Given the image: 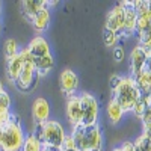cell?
<instances>
[{
	"instance_id": "obj_1",
	"label": "cell",
	"mask_w": 151,
	"mask_h": 151,
	"mask_svg": "<svg viewBox=\"0 0 151 151\" xmlns=\"http://www.w3.org/2000/svg\"><path fill=\"white\" fill-rule=\"evenodd\" d=\"M26 133L18 115L12 113L11 119L0 125V151H21Z\"/></svg>"
},
{
	"instance_id": "obj_2",
	"label": "cell",
	"mask_w": 151,
	"mask_h": 151,
	"mask_svg": "<svg viewBox=\"0 0 151 151\" xmlns=\"http://www.w3.org/2000/svg\"><path fill=\"white\" fill-rule=\"evenodd\" d=\"M71 137L79 151H92L103 148V133L98 124L95 125H76L71 130Z\"/></svg>"
},
{
	"instance_id": "obj_3",
	"label": "cell",
	"mask_w": 151,
	"mask_h": 151,
	"mask_svg": "<svg viewBox=\"0 0 151 151\" xmlns=\"http://www.w3.org/2000/svg\"><path fill=\"white\" fill-rule=\"evenodd\" d=\"M20 53L23 56V67H21V71L18 74V79L14 82V85L21 92H32L36 88V85H38V82H40L41 77L38 76V73L35 70L33 58L29 53L27 47L20 48Z\"/></svg>"
},
{
	"instance_id": "obj_4",
	"label": "cell",
	"mask_w": 151,
	"mask_h": 151,
	"mask_svg": "<svg viewBox=\"0 0 151 151\" xmlns=\"http://www.w3.org/2000/svg\"><path fill=\"white\" fill-rule=\"evenodd\" d=\"M137 98H139V91H137V86H136L134 80L130 76H124L121 79L119 86L112 92V100H115L121 106V109L127 113V112L133 110Z\"/></svg>"
},
{
	"instance_id": "obj_5",
	"label": "cell",
	"mask_w": 151,
	"mask_h": 151,
	"mask_svg": "<svg viewBox=\"0 0 151 151\" xmlns=\"http://www.w3.org/2000/svg\"><path fill=\"white\" fill-rule=\"evenodd\" d=\"M65 137V130L62 124L56 119H48L42 122L41 125V142L44 147L59 148L62 145V141Z\"/></svg>"
},
{
	"instance_id": "obj_6",
	"label": "cell",
	"mask_w": 151,
	"mask_h": 151,
	"mask_svg": "<svg viewBox=\"0 0 151 151\" xmlns=\"http://www.w3.org/2000/svg\"><path fill=\"white\" fill-rule=\"evenodd\" d=\"M82 107V125H95L98 121V103L97 98L89 92L79 94Z\"/></svg>"
},
{
	"instance_id": "obj_7",
	"label": "cell",
	"mask_w": 151,
	"mask_h": 151,
	"mask_svg": "<svg viewBox=\"0 0 151 151\" xmlns=\"http://www.w3.org/2000/svg\"><path fill=\"white\" fill-rule=\"evenodd\" d=\"M121 5L124 6V12H125V17H124V27L122 30L116 35L118 36V41L125 40L132 35H134V29H136V11L133 6V2H121Z\"/></svg>"
},
{
	"instance_id": "obj_8",
	"label": "cell",
	"mask_w": 151,
	"mask_h": 151,
	"mask_svg": "<svg viewBox=\"0 0 151 151\" xmlns=\"http://www.w3.org/2000/svg\"><path fill=\"white\" fill-rule=\"evenodd\" d=\"M59 86H60L62 94L67 98L71 95H76V91L79 89V76L70 68L64 70L59 76Z\"/></svg>"
},
{
	"instance_id": "obj_9",
	"label": "cell",
	"mask_w": 151,
	"mask_h": 151,
	"mask_svg": "<svg viewBox=\"0 0 151 151\" xmlns=\"http://www.w3.org/2000/svg\"><path fill=\"white\" fill-rule=\"evenodd\" d=\"M151 53V50H147V48H142L139 45H136L132 53H130V77L134 79L137 74H139L142 70H144V65H145V60H147V56Z\"/></svg>"
},
{
	"instance_id": "obj_10",
	"label": "cell",
	"mask_w": 151,
	"mask_h": 151,
	"mask_svg": "<svg viewBox=\"0 0 151 151\" xmlns=\"http://www.w3.org/2000/svg\"><path fill=\"white\" fill-rule=\"evenodd\" d=\"M124 17H125V12H124V6L121 3H118L115 8H112L110 12L106 17V24L104 27L115 32L116 35L122 30L124 27Z\"/></svg>"
},
{
	"instance_id": "obj_11",
	"label": "cell",
	"mask_w": 151,
	"mask_h": 151,
	"mask_svg": "<svg viewBox=\"0 0 151 151\" xmlns=\"http://www.w3.org/2000/svg\"><path fill=\"white\" fill-rule=\"evenodd\" d=\"M67 118L71 127H76V125H80L82 124V107H80V98L79 94L71 95L67 98Z\"/></svg>"
},
{
	"instance_id": "obj_12",
	"label": "cell",
	"mask_w": 151,
	"mask_h": 151,
	"mask_svg": "<svg viewBox=\"0 0 151 151\" xmlns=\"http://www.w3.org/2000/svg\"><path fill=\"white\" fill-rule=\"evenodd\" d=\"M32 118L35 124H42L50 119V104L44 97H38L32 104Z\"/></svg>"
},
{
	"instance_id": "obj_13",
	"label": "cell",
	"mask_w": 151,
	"mask_h": 151,
	"mask_svg": "<svg viewBox=\"0 0 151 151\" xmlns=\"http://www.w3.org/2000/svg\"><path fill=\"white\" fill-rule=\"evenodd\" d=\"M26 47L29 50V53L32 55V58H44V56L52 55V50H50V45H48L47 40L41 35L32 38L30 42Z\"/></svg>"
},
{
	"instance_id": "obj_14",
	"label": "cell",
	"mask_w": 151,
	"mask_h": 151,
	"mask_svg": "<svg viewBox=\"0 0 151 151\" xmlns=\"http://www.w3.org/2000/svg\"><path fill=\"white\" fill-rule=\"evenodd\" d=\"M21 5V14L24 15L27 21L32 23L33 17L44 8H48V2L47 0H24V2L20 3Z\"/></svg>"
},
{
	"instance_id": "obj_15",
	"label": "cell",
	"mask_w": 151,
	"mask_h": 151,
	"mask_svg": "<svg viewBox=\"0 0 151 151\" xmlns=\"http://www.w3.org/2000/svg\"><path fill=\"white\" fill-rule=\"evenodd\" d=\"M133 80H134V83L137 86L139 95L147 98V100H150L151 98V74L142 70Z\"/></svg>"
},
{
	"instance_id": "obj_16",
	"label": "cell",
	"mask_w": 151,
	"mask_h": 151,
	"mask_svg": "<svg viewBox=\"0 0 151 151\" xmlns=\"http://www.w3.org/2000/svg\"><path fill=\"white\" fill-rule=\"evenodd\" d=\"M50 21H52V14H50V9H48V8H44V9H41V11L33 17V20H32L30 24H32V27H33L36 32L42 33V32H45V30L48 29Z\"/></svg>"
},
{
	"instance_id": "obj_17",
	"label": "cell",
	"mask_w": 151,
	"mask_h": 151,
	"mask_svg": "<svg viewBox=\"0 0 151 151\" xmlns=\"http://www.w3.org/2000/svg\"><path fill=\"white\" fill-rule=\"evenodd\" d=\"M33 65H35V70H36L38 76H40V77H44V76H47L53 70L55 58L52 55L44 56V58H33Z\"/></svg>"
},
{
	"instance_id": "obj_18",
	"label": "cell",
	"mask_w": 151,
	"mask_h": 151,
	"mask_svg": "<svg viewBox=\"0 0 151 151\" xmlns=\"http://www.w3.org/2000/svg\"><path fill=\"white\" fill-rule=\"evenodd\" d=\"M21 67H23V56H21L20 52H18L17 56H14L12 59L6 60V76H8V79L12 83L18 79V74L21 71Z\"/></svg>"
},
{
	"instance_id": "obj_19",
	"label": "cell",
	"mask_w": 151,
	"mask_h": 151,
	"mask_svg": "<svg viewBox=\"0 0 151 151\" xmlns=\"http://www.w3.org/2000/svg\"><path fill=\"white\" fill-rule=\"evenodd\" d=\"M106 112H107V116L110 119L112 124H119L125 115V112L121 109V106L115 101V100L110 98V101L107 103V107H106Z\"/></svg>"
},
{
	"instance_id": "obj_20",
	"label": "cell",
	"mask_w": 151,
	"mask_h": 151,
	"mask_svg": "<svg viewBox=\"0 0 151 151\" xmlns=\"http://www.w3.org/2000/svg\"><path fill=\"white\" fill-rule=\"evenodd\" d=\"M20 52V47L18 42L14 40V38H8L3 42V55H5V60H9L14 56H17Z\"/></svg>"
},
{
	"instance_id": "obj_21",
	"label": "cell",
	"mask_w": 151,
	"mask_h": 151,
	"mask_svg": "<svg viewBox=\"0 0 151 151\" xmlns=\"http://www.w3.org/2000/svg\"><path fill=\"white\" fill-rule=\"evenodd\" d=\"M42 148H44L42 142L38 141L32 133H29V134H26V137H24L21 151H42Z\"/></svg>"
},
{
	"instance_id": "obj_22",
	"label": "cell",
	"mask_w": 151,
	"mask_h": 151,
	"mask_svg": "<svg viewBox=\"0 0 151 151\" xmlns=\"http://www.w3.org/2000/svg\"><path fill=\"white\" fill-rule=\"evenodd\" d=\"M133 147H134V151H151V136L142 132L133 141Z\"/></svg>"
},
{
	"instance_id": "obj_23",
	"label": "cell",
	"mask_w": 151,
	"mask_h": 151,
	"mask_svg": "<svg viewBox=\"0 0 151 151\" xmlns=\"http://www.w3.org/2000/svg\"><path fill=\"white\" fill-rule=\"evenodd\" d=\"M136 40H137V45L142 47V48H147V50H151V27L145 29V30H141V32H136Z\"/></svg>"
},
{
	"instance_id": "obj_24",
	"label": "cell",
	"mask_w": 151,
	"mask_h": 151,
	"mask_svg": "<svg viewBox=\"0 0 151 151\" xmlns=\"http://www.w3.org/2000/svg\"><path fill=\"white\" fill-rule=\"evenodd\" d=\"M148 101H150V100H147V98H144V97L139 95V98H137V101H136V104H134V107H133V110H132V113H133L136 118L141 119V116L144 115L145 109L148 107Z\"/></svg>"
},
{
	"instance_id": "obj_25",
	"label": "cell",
	"mask_w": 151,
	"mask_h": 151,
	"mask_svg": "<svg viewBox=\"0 0 151 151\" xmlns=\"http://www.w3.org/2000/svg\"><path fill=\"white\" fill-rule=\"evenodd\" d=\"M103 42H104L106 47H112V48H113V47L116 45V42H118L116 33L104 27V29H103Z\"/></svg>"
},
{
	"instance_id": "obj_26",
	"label": "cell",
	"mask_w": 151,
	"mask_h": 151,
	"mask_svg": "<svg viewBox=\"0 0 151 151\" xmlns=\"http://www.w3.org/2000/svg\"><path fill=\"white\" fill-rule=\"evenodd\" d=\"M141 122L144 127V133H147L148 136H151V109L147 107L144 115L141 116Z\"/></svg>"
},
{
	"instance_id": "obj_27",
	"label": "cell",
	"mask_w": 151,
	"mask_h": 151,
	"mask_svg": "<svg viewBox=\"0 0 151 151\" xmlns=\"http://www.w3.org/2000/svg\"><path fill=\"white\" fill-rule=\"evenodd\" d=\"M112 55H113V60L115 62H122L125 59V50H124L122 45L116 44L115 47H113V50H112Z\"/></svg>"
},
{
	"instance_id": "obj_28",
	"label": "cell",
	"mask_w": 151,
	"mask_h": 151,
	"mask_svg": "<svg viewBox=\"0 0 151 151\" xmlns=\"http://www.w3.org/2000/svg\"><path fill=\"white\" fill-rule=\"evenodd\" d=\"M11 103H12V100H11V95L8 91H0V107H3V109H9L11 110Z\"/></svg>"
},
{
	"instance_id": "obj_29",
	"label": "cell",
	"mask_w": 151,
	"mask_h": 151,
	"mask_svg": "<svg viewBox=\"0 0 151 151\" xmlns=\"http://www.w3.org/2000/svg\"><path fill=\"white\" fill-rule=\"evenodd\" d=\"M60 150L62 151H73V150H77L76 148V144L73 141L71 134H65L64 141H62V145H60Z\"/></svg>"
},
{
	"instance_id": "obj_30",
	"label": "cell",
	"mask_w": 151,
	"mask_h": 151,
	"mask_svg": "<svg viewBox=\"0 0 151 151\" xmlns=\"http://www.w3.org/2000/svg\"><path fill=\"white\" fill-rule=\"evenodd\" d=\"M121 79H122V76H118V74L110 76V79H109V88H110V91H112V92H113V91H115L116 88L119 86Z\"/></svg>"
},
{
	"instance_id": "obj_31",
	"label": "cell",
	"mask_w": 151,
	"mask_h": 151,
	"mask_svg": "<svg viewBox=\"0 0 151 151\" xmlns=\"http://www.w3.org/2000/svg\"><path fill=\"white\" fill-rule=\"evenodd\" d=\"M11 115H12V112H11L9 109H3V107H0V125L6 124V122L11 119Z\"/></svg>"
},
{
	"instance_id": "obj_32",
	"label": "cell",
	"mask_w": 151,
	"mask_h": 151,
	"mask_svg": "<svg viewBox=\"0 0 151 151\" xmlns=\"http://www.w3.org/2000/svg\"><path fill=\"white\" fill-rule=\"evenodd\" d=\"M121 148H122V151H134V147H133L132 141H124L121 144Z\"/></svg>"
},
{
	"instance_id": "obj_33",
	"label": "cell",
	"mask_w": 151,
	"mask_h": 151,
	"mask_svg": "<svg viewBox=\"0 0 151 151\" xmlns=\"http://www.w3.org/2000/svg\"><path fill=\"white\" fill-rule=\"evenodd\" d=\"M144 71H147V73H150V74H151V53L147 56L145 65H144Z\"/></svg>"
},
{
	"instance_id": "obj_34",
	"label": "cell",
	"mask_w": 151,
	"mask_h": 151,
	"mask_svg": "<svg viewBox=\"0 0 151 151\" xmlns=\"http://www.w3.org/2000/svg\"><path fill=\"white\" fill-rule=\"evenodd\" d=\"M42 151H60L59 148H52V147H44Z\"/></svg>"
},
{
	"instance_id": "obj_35",
	"label": "cell",
	"mask_w": 151,
	"mask_h": 151,
	"mask_svg": "<svg viewBox=\"0 0 151 151\" xmlns=\"http://www.w3.org/2000/svg\"><path fill=\"white\" fill-rule=\"evenodd\" d=\"M147 5H148V12L151 14V0H147Z\"/></svg>"
},
{
	"instance_id": "obj_36",
	"label": "cell",
	"mask_w": 151,
	"mask_h": 151,
	"mask_svg": "<svg viewBox=\"0 0 151 151\" xmlns=\"http://www.w3.org/2000/svg\"><path fill=\"white\" fill-rule=\"evenodd\" d=\"M112 151H122V148H121V145H118V147H115Z\"/></svg>"
},
{
	"instance_id": "obj_37",
	"label": "cell",
	"mask_w": 151,
	"mask_h": 151,
	"mask_svg": "<svg viewBox=\"0 0 151 151\" xmlns=\"http://www.w3.org/2000/svg\"><path fill=\"white\" fill-rule=\"evenodd\" d=\"M0 15H2V2H0Z\"/></svg>"
},
{
	"instance_id": "obj_38",
	"label": "cell",
	"mask_w": 151,
	"mask_h": 151,
	"mask_svg": "<svg viewBox=\"0 0 151 151\" xmlns=\"http://www.w3.org/2000/svg\"><path fill=\"white\" fill-rule=\"evenodd\" d=\"M92 151H103V148L101 150H92Z\"/></svg>"
},
{
	"instance_id": "obj_39",
	"label": "cell",
	"mask_w": 151,
	"mask_h": 151,
	"mask_svg": "<svg viewBox=\"0 0 151 151\" xmlns=\"http://www.w3.org/2000/svg\"><path fill=\"white\" fill-rule=\"evenodd\" d=\"M60 151H62V150H60ZM73 151H79V150H73Z\"/></svg>"
}]
</instances>
